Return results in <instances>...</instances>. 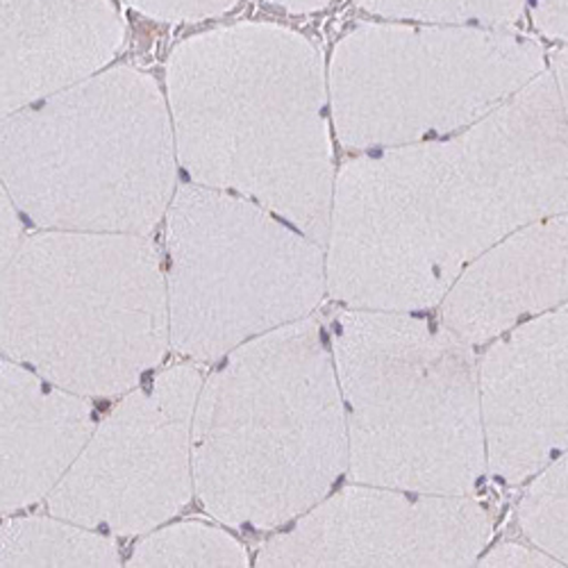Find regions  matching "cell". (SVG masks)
I'll return each instance as SVG.
<instances>
[{
  "label": "cell",
  "instance_id": "1",
  "mask_svg": "<svg viewBox=\"0 0 568 568\" xmlns=\"http://www.w3.org/2000/svg\"><path fill=\"white\" fill-rule=\"evenodd\" d=\"M568 212V125L552 73L453 141L357 160L339 178L337 292L414 307L511 232Z\"/></svg>",
  "mask_w": 568,
  "mask_h": 568
},
{
  "label": "cell",
  "instance_id": "2",
  "mask_svg": "<svg viewBox=\"0 0 568 568\" xmlns=\"http://www.w3.org/2000/svg\"><path fill=\"white\" fill-rule=\"evenodd\" d=\"M171 82L194 171L253 189L323 234L333 164L314 43L275 23L212 28L173 51Z\"/></svg>",
  "mask_w": 568,
  "mask_h": 568
},
{
  "label": "cell",
  "instance_id": "3",
  "mask_svg": "<svg viewBox=\"0 0 568 568\" xmlns=\"http://www.w3.org/2000/svg\"><path fill=\"white\" fill-rule=\"evenodd\" d=\"M544 73L532 39L505 28L362 23L333 55L346 146H398L476 123Z\"/></svg>",
  "mask_w": 568,
  "mask_h": 568
},
{
  "label": "cell",
  "instance_id": "4",
  "mask_svg": "<svg viewBox=\"0 0 568 568\" xmlns=\"http://www.w3.org/2000/svg\"><path fill=\"white\" fill-rule=\"evenodd\" d=\"M342 359L359 478L459 491L480 476L478 403L459 344L414 321L353 316Z\"/></svg>",
  "mask_w": 568,
  "mask_h": 568
},
{
  "label": "cell",
  "instance_id": "5",
  "mask_svg": "<svg viewBox=\"0 0 568 568\" xmlns=\"http://www.w3.org/2000/svg\"><path fill=\"white\" fill-rule=\"evenodd\" d=\"M8 180L43 216L144 223L166 186L153 84L116 71L8 123Z\"/></svg>",
  "mask_w": 568,
  "mask_h": 568
},
{
  "label": "cell",
  "instance_id": "6",
  "mask_svg": "<svg viewBox=\"0 0 568 568\" xmlns=\"http://www.w3.org/2000/svg\"><path fill=\"white\" fill-rule=\"evenodd\" d=\"M491 464L524 483L568 448V303L496 344L483 371Z\"/></svg>",
  "mask_w": 568,
  "mask_h": 568
},
{
  "label": "cell",
  "instance_id": "7",
  "mask_svg": "<svg viewBox=\"0 0 568 568\" xmlns=\"http://www.w3.org/2000/svg\"><path fill=\"white\" fill-rule=\"evenodd\" d=\"M487 516L473 503H407L353 491L327 509L316 552L351 564H466L487 539Z\"/></svg>",
  "mask_w": 568,
  "mask_h": 568
},
{
  "label": "cell",
  "instance_id": "8",
  "mask_svg": "<svg viewBox=\"0 0 568 568\" xmlns=\"http://www.w3.org/2000/svg\"><path fill=\"white\" fill-rule=\"evenodd\" d=\"M568 303V212L535 221L491 246L446 307L459 335L483 342L524 316Z\"/></svg>",
  "mask_w": 568,
  "mask_h": 568
},
{
  "label": "cell",
  "instance_id": "9",
  "mask_svg": "<svg viewBox=\"0 0 568 568\" xmlns=\"http://www.w3.org/2000/svg\"><path fill=\"white\" fill-rule=\"evenodd\" d=\"M123 34L112 0H3V105L97 71Z\"/></svg>",
  "mask_w": 568,
  "mask_h": 568
},
{
  "label": "cell",
  "instance_id": "10",
  "mask_svg": "<svg viewBox=\"0 0 568 568\" xmlns=\"http://www.w3.org/2000/svg\"><path fill=\"white\" fill-rule=\"evenodd\" d=\"M518 520L537 548L568 564V448L537 473L520 500Z\"/></svg>",
  "mask_w": 568,
  "mask_h": 568
},
{
  "label": "cell",
  "instance_id": "11",
  "mask_svg": "<svg viewBox=\"0 0 568 568\" xmlns=\"http://www.w3.org/2000/svg\"><path fill=\"white\" fill-rule=\"evenodd\" d=\"M524 3L526 0H357L362 10L383 19L483 28L514 26Z\"/></svg>",
  "mask_w": 568,
  "mask_h": 568
},
{
  "label": "cell",
  "instance_id": "12",
  "mask_svg": "<svg viewBox=\"0 0 568 568\" xmlns=\"http://www.w3.org/2000/svg\"><path fill=\"white\" fill-rule=\"evenodd\" d=\"M123 3L158 21H201L232 12L240 0H123Z\"/></svg>",
  "mask_w": 568,
  "mask_h": 568
},
{
  "label": "cell",
  "instance_id": "13",
  "mask_svg": "<svg viewBox=\"0 0 568 568\" xmlns=\"http://www.w3.org/2000/svg\"><path fill=\"white\" fill-rule=\"evenodd\" d=\"M537 28L552 37L568 41V0H530Z\"/></svg>",
  "mask_w": 568,
  "mask_h": 568
},
{
  "label": "cell",
  "instance_id": "14",
  "mask_svg": "<svg viewBox=\"0 0 568 568\" xmlns=\"http://www.w3.org/2000/svg\"><path fill=\"white\" fill-rule=\"evenodd\" d=\"M485 566H561V564L548 552H544L541 548L503 546L485 559Z\"/></svg>",
  "mask_w": 568,
  "mask_h": 568
},
{
  "label": "cell",
  "instance_id": "15",
  "mask_svg": "<svg viewBox=\"0 0 568 568\" xmlns=\"http://www.w3.org/2000/svg\"><path fill=\"white\" fill-rule=\"evenodd\" d=\"M552 78H555V84H557L559 103H561L564 119H566V125H568V45L552 55Z\"/></svg>",
  "mask_w": 568,
  "mask_h": 568
},
{
  "label": "cell",
  "instance_id": "16",
  "mask_svg": "<svg viewBox=\"0 0 568 568\" xmlns=\"http://www.w3.org/2000/svg\"><path fill=\"white\" fill-rule=\"evenodd\" d=\"M266 3L292 14H312L333 3V0H266Z\"/></svg>",
  "mask_w": 568,
  "mask_h": 568
}]
</instances>
